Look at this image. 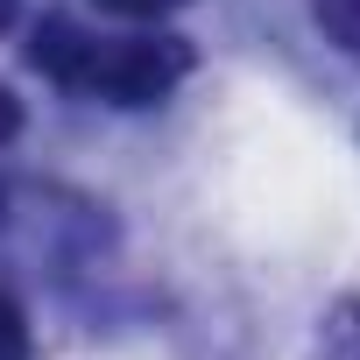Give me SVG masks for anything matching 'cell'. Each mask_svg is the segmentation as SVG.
<instances>
[{
	"instance_id": "1",
	"label": "cell",
	"mask_w": 360,
	"mask_h": 360,
	"mask_svg": "<svg viewBox=\"0 0 360 360\" xmlns=\"http://www.w3.org/2000/svg\"><path fill=\"white\" fill-rule=\"evenodd\" d=\"M29 64L64 85L71 99H106V106H162L191 78V43L184 36H106L71 15H50L29 43Z\"/></svg>"
},
{
	"instance_id": "2",
	"label": "cell",
	"mask_w": 360,
	"mask_h": 360,
	"mask_svg": "<svg viewBox=\"0 0 360 360\" xmlns=\"http://www.w3.org/2000/svg\"><path fill=\"white\" fill-rule=\"evenodd\" d=\"M318 360H360V290L325 311V325H318Z\"/></svg>"
},
{
	"instance_id": "3",
	"label": "cell",
	"mask_w": 360,
	"mask_h": 360,
	"mask_svg": "<svg viewBox=\"0 0 360 360\" xmlns=\"http://www.w3.org/2000/svg\"><path fill=\"white\" fill-rule=\"evenodd\" d=\"M311 15L346 57H360V0H311Z\"/></svg>"
},
{
	"instance_id": "4",
	"label": "cell",
	"mask_w": 360,
	"mask_h": 360,
	"mask_svg": "<svg viewBox=\"0 0 360 360\" xmlns=\"http://www.w3.org/2000/svg\"><path fill=\"white\" fill-rule=\"evenodd\" d=\"M0 360H29V318L15 297H0Z\"/></svg>"
},
{
	"instance_id": "5",
	"label": "cell",
	"mask_w": 360,
	"mask_h": 360,
	"mask_svg": "<svg viewBox=\"0 0 360 360\" xmlns=\"http://www.w3.org/2000/svg\"><path fill=\"white\" fill-rule=\"evenodd\" d=\"M106 15H120V22H162V15H176V8H191V0H99Z\"/></svg>"
},
{
	"instance_id": "6",
	"label": "cell",
	"mask_w": 360,
	"mask_h": 360,
	"mask_svg": "<svg viewBox=\"0 0 360 360\" xmlns=\"http://www.w3.org/2000/svg\"><path fill=\"white\" fill-rule=\"evenodd\" d=\"M22 134V106H15V92L0 85V141H15Z\"/></svg>"
},
{
	"instance_id": "7",
	"label": "cell",
	"mask_w": 360,
	"mask_h": 360,
	"mask_svg": "<svg viewBox=\"0 0 360 360\" xmlns=\"http://www.w3.org/2000/svg\"><path fill=\"white\" fill-rule=\"evenodd\" d=\"M15 15H22V0H0V36L15 29Z\"/></svg>"
}]
</instances>
